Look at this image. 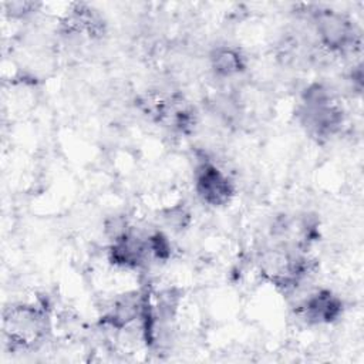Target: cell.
Instances as JSON below:
<instances>
[{
    "mask_svg": "<svg viewBox=\"0 0 364 364\" xmlns=\"http://www.w3.org/2000/svg\"><path fill=\"white\" fill-rule=\"evenodd\" d=\"M7 7L13 17H23V16L34 11L36 4L30 3V1H14V3H9Z\"/></svg>",
    "mask_w": 364,
    "mask_h": 364,
    "instance_id": "cell-12",
    "label": "cell"
},
{
    "mask_svg": "<svg viewBox=\"0 0 364 364\" xmlns=\"http://www.w3.org/2000/svg\"><path fill=\"white\" fill-rule=\"evenodd\" d=\"M195 191L203 203L219 208L230 202L235 188L218 166L203 161L195 169Z\"/></svg>",
    "mask_w": 364,
    "mask_h": 364,
    "instance_id": "cell-3",
    "label": "cell"
},
{
    "mask_svg": "<svg viewBox=\"0 0 364 364\" xmlns=\"http://www.w3.org/2000/svg\"><path fill=\"white\" fill-rule=\"evenodd\" d=\"M47 314L37 306L11 307L4 314V334L13 350L26 348L46 336Z\"/></svg>",
    "mask_w": 364,
    "mask_h": 364,
    "instance_id": "cell-1",
    "label": "cell"
},
{
    "mask_svg": "<svg viewBox=\"0 0 364 364\" xmlns=\"http://www.w3.org/2000/svg\"><path fill=\"white\" fill-rule=\"evenodd\" d=\"M210 68L218 77H232L242 73L246 67L243 54L230 46H218L209 55Z\"/></svg>",
    "mask_w": 364,
    "mask_h": 364,
    "instance_id": "cell-8",
    "label": "cell"
},
{
    "mask_svg": "<svg viewBox=\"0 0 364 364\" xmlns=\"http://www.w3.org/2000/svg\"><path fill=\"white\" fill-rule=\"evenodd\" d=\"M148 255L146 240L139 239L136 235L131 233V230L118 240H114L108 253L111 263L128 269L139 267Z\"/></svg>",
    "mask_w": 364,
    "mask_h": 364,
    "instance_id": "cell-6",
    "label": "cell"
},
{
    "mask_svg": "<svg viewBox=\"0 0 364 364\" xmlns=\"http://www.w3.org/2000/svg\"><path fill=\"white\" fill-rule=\"evenodd\" d=\"M162 219L172 229L182 230V229H186L189 226V223H191V213H189V210L183 205L178 203V205H173L171 208H166L162 212Z\"/></svg>",
    "mask_w": 364,
    "mask_h": 364,
    "instance_id": "cell-9",
    "label": "cell"
},
{
    "mask_svg": "<svg viewBox=\"0 0 364 364\" xmlns=\"http://www.w3.org/2000/svg\"><path fill=\"white\" fill-rule=\"evenodd\" d=\"M299 119L306 131L317 141L328 139L337 134L343 125L344 115L333 101L321 105H300Z\"/></svg>",
    "mask_w": 364,
    "mask_h": 364,
    "instance_id": "cell-4",
    "label": "cell"
},
{
    "mask_svg": "<svg viewBox=\"0 0 364 364\" xmlns=\"http://www.w3.org/2000/svg\"><path fill=\"white\" fill-rule=\"evenodd\" d=\"M314 18L320 41L330 51L347 53L360 47V34L347 16L334 10H317Z\"/></svg>",
    "mask_w": 364,
    "mask_h": 364,
    "instance_id": "cell-2",
    "label": "cell"
},
{
    "mask_svg": "<svg viewBox=\"0 0 364 364\" xmlns=\"http://www.w3.org/2000/svg\"><path fill=\"white\" fill-rule=\"evenodd\" d=\"M142 303L144 294L138 291H129L119 296L114 301L112 307L102 316V324L117 330L127 327L129 323L141 317Z\"/></svg>",
    "mask_w": 364,
    "mask_h": 364,
    "instance_id": "cell-7",
    "label": "cell"
},
{
    "mask_svg": "<svg viewBox=\"0 0 364 364\" xmlns=\"http://www.w3.org/2000/svg\"><path fill=\"white\" fill-rule=\"evenodd\" d=\"M104 232L105 235L114 242L118 240L119 237L125 236L129 232L128 228V222L124 216L121 215H115V216H109L105 222H104Z\"/></svg>",
    "mask_w": 364,
    "mask_h": 364,
    "instance_id": "cell-11",
    "label": "cell"
},
{
    "mask_svg": "<svg viewBox=\"0 0 364 364\" xmlns=\"http://www.w3.org/2000/svg\"><path fill=\"white\" fill-rule=\"evenodd\" d=\"M146 246L149 255H152L158 260H166L171 256V243L168 237L161 232H156L146 237Z\"/></svg>",
    "mask_w": 364,
    "mask_h": 364,
    "instance_id": "cell-10",
    "label": "cell"
},
{
    "mask_svg": "<svg viewBox=\"0 0 364 364\" xmlns=\"http://www.w3.org/2000/svg\"><path fill=\"white\" fill-rule=\"evenodd\" d=\"M303 318L311 324H328L343 313L341 300L330 290H318L310 294L300 306Z\"/></svg>",
    "mask_w": 364,
    "mask_h": 364,
    "instance_id": "cell-5",
    "label": "cell"
}]
</instances>
